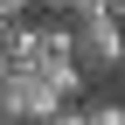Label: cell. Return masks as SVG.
Segmentation results:
<instances>
[{"mask_svg":"<svg viewBox=\"0 0 125 125\" xmlns=\"http://www.w3.org/2000/svg\"><path fill=\"white\" fill-rule=\"evenodd\" d=\"M83 118L90 125H125V97H83Z\"/></svg>","mask_w":125,"mask_h":125,"instance_id":"2","label":"cell"},{"mask_svg":"<svg viewBox=\"0 0 125 125\" xmlns=\"http://www.w3.org/2000/svg\"><path fill=\"white\" fill-rule=\"evenodd\" d=\"M28 7H35V0H0V14H7V21H28Z\"/></svg>","mask_w":125,"mask_h":125,"instance_id":"3","label":"cell"},{"mask_svg":"<svg viewBox=\"0 0 125 125\" xmlns=\"http://www.w3.org/2000/svg\"><path fill=\"white\" fill-rule=\"evenodd\" d=\"M118 97H125V70H118Z\"/></svg>","mask_w":125,"mask_h":125,"instance_id":"6","label":"cell"},{"mask_svg":"<svg viewBox=\"0 0 125 125\" xmlns=\"http://www.w3.org/2000/svg\"><path fill=\"white\" fill-rule=\"evenodd\" d=\"M76 70L83 83H118L125 70V14H76Z\"/></svg>","mask_w":125,"mask_h":125,"instance_id":"1","label":"cell"},{"mask_svg":"<svg viewBox=\"0 0 125 125\" xmlns=\"http://www.w3.org/2000/svg\"><path fill=\"white\" fill-rule=\"evenodd\" d=\"M0 125H7V118H0Z\"/></svg>","mask_w":125,"mask_h":125,"instance_id":"7","label":"cell"},{"mask_svg":"<svg viewBox=\"0 0 125 125\" xmlns=\"http://www.w3.org/2000/svg\"><path fill=\"white\" fill-rule=\"evenodd\" d=\"M49 125H90V118H83V104H70V111H56Z\"/></svg>","mask_w":125,"mask_h":125,"instance_id":"4","label":"cell"},{"mask_svg":"<svg viewBox=\"0 0 125 125\" xmlns=\"http://www.w3.org/2000/svg\"><path fill=\"white\" fill-rule=\"evenodd\" d=\"M42 7H56V21H70V14H76V0H42Z\"/></svg>","mask_w":125,"mask_h":125,"instance_id":"5","label":"cell"}]
</instances>
